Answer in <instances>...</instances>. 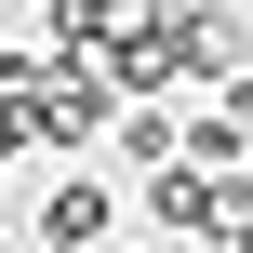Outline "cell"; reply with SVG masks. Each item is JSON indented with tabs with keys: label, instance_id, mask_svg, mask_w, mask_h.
Here are the masks:
<instances>
[{
	"label": "cell",
	"instance_id": "6da1fadb",
	"mask_svg": "<svg viewBox=\"0 0 253 253\" xmlns=\"http://www.w3.org/2000/svg\"><path fill=\"white\" fill-rule=\"evenodd\" d=\"M173 80H187V93H240L253 80V27L227 0H173Z\"/></svg>",
	"mask_w": 253,
	"mask_h": 253
},
{
	"label": "cell",
	"instance_id": "7a4b0ae2",
	"mask_svg": "<svg viewBox=\"0 0 253 253\" xmlns=\"http://www.w3.org/2000/svg\"><path fill=\"white\" fill-rule=\"evenodd\" d=\"M107 227H120L107 173H67V187H40V253H107Z\"/></svg>",
	"mask_w": 253,
	"mask_h": 253
},
{
	"label": "cell",
	"instance_id": "3957f363",
	"mask_svg": "<svg viewBox=\"0 0 253 253\" xmlns=\"http://www.w3.org/2000/svg\"><path fill=\"white\" fill-rule=\"evenodd\" d=\"M187 160H200V173H253V120H240V93H187Z\"/></svg>",
	"mask_w": 253,
	"mask_h": 253
},
{
	"label": "cell",
	"instance_id": "277c9868",
	"mask_svg": "<svg viewBox=\"0 0 253 253\" xmlns=\"http://www.w3.org/2000/svg\"><path fill=\"white\" fill-rule=\"evenodd\" d=\"M40 80H53V40H40V53L0 40V133H13V147H40Z\"/></svg>",
	"mask_w": 253,
	"mask_h": 253
},
{
	"label": "cell",
	"instance_id": "5b68a950",
	"mask_svg": "<svg viewBox=\"0 0 253 253\" xmlns=\"http://www.w3.org/2000/svg\"><path fill=\"white\" fill-rule=\"evenodd\" d=\"M0 187H13V133H0Z\"/></svg>",
	"mask_w": 253,
	"mask_h": 253
},
{
	"label": "cell",
	"instance_id": "8992f818",
	"mask_svg": "<svg viewBox=\"0 0 253 253\" xmlns=\"http://www.w3.org/2000/svg\"><path fill=\"white\" fill-rule=\"evenodd\" d=\"M227 253H253V213H240V240H227Z\"/></svg>",
	"mask_w": 253,
	"mask_h": 253
},
{
	"label": "cell",
	"instance_id": "52a82bcc",
	"mask_svg": "<svg viewBox=\"0 0 253 253\" xmlns=\"http://www.w3.org/2000/svg\"><path fill=\"white\" fill-rule=\"evenodd\" d=\"M240 120H253V80H240Z\"/></svg>",
	"mask_w": 253,
	"mask_h": 253
}]
</instances>
